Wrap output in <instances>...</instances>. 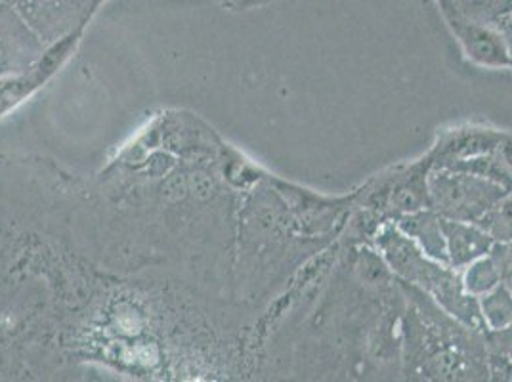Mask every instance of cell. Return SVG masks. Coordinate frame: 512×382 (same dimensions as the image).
<instances>
[{"instance_id": "cell-5", "label": "cell", "mask_w": 512, "mask_h": 382, "mask_svg": "<svg viewBox=\"0 0 512 382\" xmlns=\"http://www.w3.org/2000/svg\"><path fill=\"white\" fill-rule=\"evenodd\" d=\"M4 8L22 16L44 39H58L83 23L96 6L94 0H0Z\"/></svg>"}, {"instance_id": "cell-3", "label": "cell", "mask_w": 512, "mask_h": 382, "mask_svg": "<svg viewBox=\"0 0 512 382\" xmlns=\"http://www.w3.org/2000/svg\"><path fill=\"white\" fill-rule=\"evenodd\" d=\"M432 161L425 155L409 165H400L375 176L354 193V207L377 214L384 222H394L404 214L430 207L428 174Z\"/></svg>"}, {"instance_id": "cell-1", "label": "cell", "mask_w": 512, "mask_h": 382, "mask_svg": "<svg viewBox=\"0 0 512 382\" xmlns=\"http://www.w3.org/2000/svg\"><path fill=\"white\" fill-rule=\"evenodd\" d=\"M400 283L407 298L404 365L407 377L442 381L490 379L486 333L472 331L448 316L432 298Z\"/></svg>"}, {"instance_id": "cell-18", "label": "cell", "mask_w": 512, "mask_h": 382, "mask_svg": "<svg viewBox=\"0 0 512 382\" xmlns=\"http://www.w3.org/2000/svg\"><path fill=\"white\" fill-rule=\"evenodd\" d=\"M501 33L505 35V39L511 44L512 50V10L511 14L505 18V22L501 23Z\"/></svg>"}, {"instance_id": "cell-9", "label": "cell", "mask_w": 512, "mask_h": 382, "mask_svg": "<svg viewBox=\"0 0 512 382\" xmlns=\"http://www.w3.org/2000/svg\"><path fill=\"white\" fill-rule=\"evenodd\" d=\"M394 224L398 226L400 232L411 237L425 255L430 256L432 260L448 264L442 216L436 211L427 207L417 213L404 214L398 220H394Z\"/></svg>"}, {"instance_id": "cell-4", "label": "cell", "mask_w": 512, "mask_h": 382, "mask_svg": "<svg viewBox=\"0 0 512 382\" xmlns=\"http://www.w3.org/2000/svg\"><path fill=\"white\" fill-rule=\"evenodd\" d=\"M509 191L463 170L436 169L428 174L430 209L446 220L478 222Z\"/></svg>"}, {"instance_id": "cell-12", "label": "cell", "mask_w": 512, "mask_h": 382, "mask_svg": "<svg viewBox=\"0 0 512 382\" xmlns=\"http://www.w3.org/2000/svg\"><path fill=\"white\" fill-rule=\"evenodd\" d=\"M480 314L488 331H501L512 325V293L501 283L478 297Z\"/></svg>"}, {"instance_id": "cell-7", "label": "cell", "mask_w": 512, "mask_h": 382, "mask_svg": "<svg viewBox=\"0 0 512 382\" xmlns=\"http://www.w3.org/2000/svg\"><path fill=\"white\" fill-rule=\"evenodd\" d=\"M505 132L495 128L467 127L451 128L440 134L438 142L430 148L427 155L432 161V167H448L451 163L469 159L474 155L497 151L503 142Z\"/></svg>"}, {"instance_id": "cell-15", "label": "cell", "mask_w": 512, "mask_h": 382, "mask_svg": "<svg viewBox=\"0 0 512 382\" xmlns=\"http://www.w3.org/2000/svg\"><path fill=\"white\" fill-rule=\"evenodd\" d=\"M490 258L497 268L499 283L512 293V241L509 243H493Z\"/></svg>"}, {"instance_id": "cell-16", "label": "cell", "mask_w": 512, "mask_h": 382, "mask_svg": "<svg viewBox=\"0 0 512 382\" xmlns=\"http://www.w3.org/2000/svg\"><path fill=\"white\" fill-rule=\"evenodd\" d=\"M220 2L228 8H235V10H249V8H256V6H264L272 0H220Z\"/></svg>"}, {"instance_id": "cell-13", "label": "cell", "mask_w": 512, "mask_h": 382, "mask_svg": "<svg viewBox=\"0 0 512 382\" xmlns=\"http://www.w3.org/2000/svg\"><path fill=\"white\" fill-rule=\"evenodd\" d=\"M493 243L512 241V193H505L488 213L476 222Z\"/></svg>"}, {"instance_id": "cell-8", "label": "cell", "mask_w": 512, "mask_h": 382, "mask_svg": "<svg viewBox=\"0 0 512 382\" xmlns=\"http://www.w3.org/2000/svg\"><path fill=\"white\" fill-rule=\"evenodd\" d=\"M446 237L448 264L453 270H465L470 262L490 255L493 241L476 222H459L442 218Z\"/></svg>"}, {"instance_id": "cell-6", "label": "cell", "mask_w": 512, "mask_h": 382, "mask_svg": "<svg viewBox=\"0 0 512 382\" xmlns=\"http://www.w3.org/2000/svg\"><path fill=\"white\" fill-rule=\"evenodd\" d=\"M448 23L472 64L490 69L512 67L511 44L501 29L470 20H453Z\"/></svg>"}, {"instance_id": "cell-17", "label": "cell", "mask_w": 512, "mask_h": 382, "mask_svg": "<svg viewBox=\"0 0 512 382\" xmlns=\"http://www.w3.org/2000/svg\"><path fill=\"white\" fill-rule=\"evenodd\" d=\"M499 153H501L503 161L507 163V167L512 172V134H509V132H505V136H503V142L499 146Z\"/></svg>"}, {"instance_id": "cell-14", "label": "cell", "mask_w": 512, "mask_h": 382, "mask_svg": "<svg viewBox=\"0 0 512 382\" xmlns=\"http://www.w3.org/2000/svg\"><path fill=\"white\" fill-rule=\"evenodd\" d=\"M461 277H463L465 291L476 298L482 297L484 293H488L493 287L499 285L497 268H495L490 255L470 262L465 270H461Z\"/></svg>"}, {"instance_id": "cell-10", "label": "cell", "mask_w": 512, "mask_h": 382, "mask_svg": "<svg viewBox=\"0 0 512 382\" xmlns=\"http://www.w3.org/2000/svg\"><path fill=\"white\" fill-rule=\"evenodd\" d=\"M448 22L470 20L501 29V23L511 14L512 0H438Z\"/></svg>"}, {"instance_id": "cell-19", "label": "cell", "mask_w": 512, "mask_h": 382, "mask_svg": "<svg viewBox=\"0 0 512 382\" xmlns=\"http://www.w3.org/2000/svg\"><path fill=\"white\" fill-rule=\"evenodd\" d=\"M94 2H96V4H98V2H100V0H94Z\"/></svg>"}, {"instance_id": "cell-11", "label": "cell", "mask_w": 512, "mask_h": 382, "mask_svg": "<svg viewBox=\"0 0 512 382\" xmlns=\"http://www.w3.org/2000/svg\"><path fill=\"white\" fill-rule=\"evenodd\" d=\"M436 169H453L463 170L469 172L474 176H480L484 180H490L493 184L505 188L507 191H512V172L507 163L503 161L499 149L491 151V153H482V155H474L469 159L451 163L448 167H436Z\"/></svg>"}, {"instance_id": "cell-2", "label": "cell", "mask_w": 512, "mask_h": 382, "mask_svg": "<svg viewBox=\"0 0 512 382\" xmlns=\"http://www.w3.org/2000/svg\"><path fill=\"white\" fill-rule=\"evenodd\" d=\"M373 247L383 256L384 264L398 281L423 291L448 316L465 327L478 333H488L478 298L465 291L459 270L425 255L411 237L398 230L394 222H384L373 237Z\"/></svg>"}]
</instances>
